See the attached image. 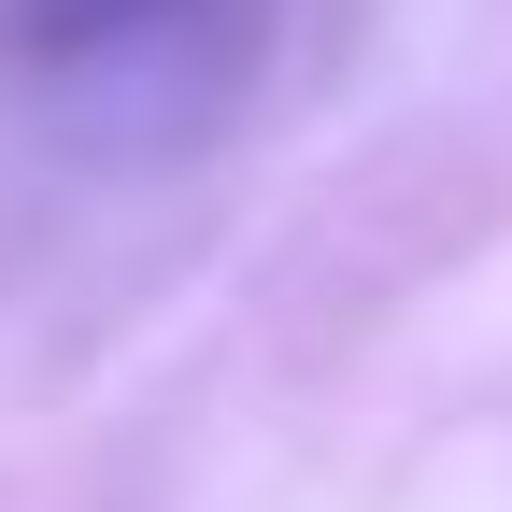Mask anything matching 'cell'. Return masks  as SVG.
Segmentation results:
<instances>
[{"instance_id": "obj_1", "label": "cell", "mask_w": 512, "mask_h": 512, "mask_svg": "<svg viewBox=\"0 0 512 512\" xmlns=\"http://www.w3.org/2000/svg\"><path fill=\"white\" fill-rule=\"evenodd\" d=\"M256 0H0V86L100 128H185L242 86Z\"/></svg>"}]
</instances>
